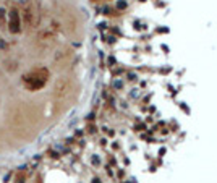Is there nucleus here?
<instances>
[{"label": "nucleus", "instance_id": "1", "mask_svg": "<svg viewBox=\"0 0 217 183\" xmlns=\"http://www.w3.org/2000/svg\"><path fill=\"white\" fill-rule=\"evenodd\" d=\"M47 80H49V72H47L45 68H37V70L28 73V75L24 76V83H26V86L31 91H36V89L44 88V84L47 83Z\"/></svg>", "mask_w": 217, "mask_h": 183}, {"label": "nucleus", "instance_id": "2", "mask_svg": "<svg viewBox=\"0 0 217 183\" xmlns=\"http://www.w3.org/2000/svg\"><path fill=\"white\" fill-rule=\"evenodd\" d=\"M24 18H26V23L29 28H36V24L39 23V13H37V5L34 2L26 7L24 10Z\"/></svg>", "mask_w": 217, "mask_h": 183}, {"label": "nucleus", "instance_id": "3", "mask_svg": "<svg viewBox=\"0 0 217 183\" xmlns=\"http://www.w3.org/2000/svg\"><path fill=\"white\" fill-rule=\"evenodd\" d=\"M8 29H10V32H13V34H16V32L21 31V20H20V13H18L15 8L10 11Z\"/></svg>", "mask_w": 217, "mask_h": 183}, {"label": "nucleus", "instance_id": "4", "mask_svg": "<svg viewBox=\"0 0 217 183\" xmlns=\"http://www.w3.org/2000/svg\"><path fill=\"white\" fill-rule=\"evenodd\" d=\"M125 7H127L125 2H118V8H125Z\"/></svg>", "mask_w": 217, "mask_h": 183}, {"label": "nucleus", "instance_id": "5", "mask_svg": "<svg viewBox=\"0 0 217 183\" xmlns=\"http://www.w3.org/2000/svg\"><path fill=\"white\" fill-rule=\"evenodd\" d=\"M92 183H100V182H99V180H94V182H92Z\"/></svg>", "mask_w": 217, "mask_h": 183}]
</instances>
